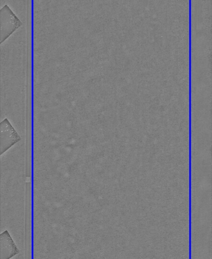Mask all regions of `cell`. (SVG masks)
I'll list each match as a JSON object with an SVG mask.
<instances>
[{
  "label": "cell",
  "mask_w": 212,
  "mask_h": 259,
  "mask_svg": "<svg viewBox=\"0 0 212 259\" xmlns=\"http://www.w3.org/2000/svg\"><path fill=\"white\" fill-rule=\"evenodd\" d=\"M22 22L7 5L1 10V42L18 28Z\"/></svg>",
  "instance_id": "1"
}]
</instances>
